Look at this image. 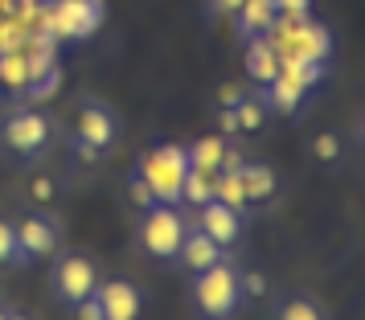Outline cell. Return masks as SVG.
I'll return each mask as SVG.
<instances>
[{"label": "cell", "instance_id": "1", "mask_svg": "<svg viewBox=\"0 0 365 320\" xmlns=\"http://www.w3.org/2000/svg\"><path fill=\"white\" fill-rule=\"evenodd\" d=\"M189 304L201 320H234L242 308V284H238V271L222 259L214 267L197 271L189 279Z\"/></svg>", "mask_w": 365, "mask_h": 320}, {"label": "cell", "instance_id": "2", "mask_svg": "<svg viewBox=\"0 0 365 320\" xmlns=\"http://www.w3.org/2000/svg\"><path fill=\"white\" fill-rule=\"evenodd\" d=\"M140 181L148 185L152 202L160 205H181V181L189 172V152L181 144H156L135 160Z\"/></svg>", "mask_w": 365, "mask_h": 320}, {"label": "cell", "instance_id": "3", "mask_svg": "<svg viewBox=\"0 0 365 320\" xmlns=\"http://www.w3.org/2000/svg\"><path fill=\"white\" fill-rule=\"evenodd\" d=\"M185 230H189V222H185L181 205L156 202L144 210V218L135 226V251L144 254V259H152V263H173Z\"/></svg>", "mask_w": 365, "mask_h": 320}, {"label": "cell", "instance_id": "4", "mask_svg": "<svg viewBox=\"0 0 365 320\" xmlns=\"http://www.w3.org/2000/svg\"><path fill=\"white\" fill-rule=\"evenodd\" d=\"M50 140H53L50 115H41L34 107H13L9 115L0 119V148H4V156H13L17 165H29L37 156H46Z\"/></svg>", "mask_w": 365, "mask_h": 320}, {"label": "cell", "instance_id": "5", "mask_svg": "<svg viewBox=\"0 0 365 320\" xmlns=\"http://www.w3.org/2000/svg\"><path fill=\"white\" fill-rule=\"evenodd\" d=\"M37 17L41 29L50 37H70V41H83L103 25V0H53V4H37Z\"/></svg>", "mask_w": 365, "mask_h": 320}, {"label": "cell", "instance_id": "6", "mask_svg": "<svg viewBox=\"0 0 365 320\" xmlns=\"http://www.w3.org/2000/svg\"><path fill=\"white\" fill-rule=\"evenodd\" d=\"M99 267L86 259V254L78 251H70V254H58V263H53L50 271V287H53V296L62 304H74L86 300V296H95V287H99Z\"/></svg>", "mask_w": 365, "mask_h": 320}, {"label": "cell", "instance_id": "7", "mask_svg": "<svg viewBox=\"0 0 365 320\" xmlns=\"http://www.w3.org/2000/svg\"><path fill=\"white\" fill-rule=\"evenodd\" d=\"M74 115H78V140L83 144H91V148H115L119 140V115L111 103L95 99V95H83L78 99V107H74Z\"/></svg>", "mask_w": 365, "mask_h": 320}, {"label": "cell", "instance_id": "8", "mask_svg": "<svg viewBox=\"0 0 365 320\" xmlns=\"http://www.w3.org/2000/svg\"><path fill=\"white\" fill-rule=\"evenodd\" d=\"M13 230H17V242H21V251L29 254V263L62 251V226L50 214H21L13 222Z\"/></svg>", "mask_w": 365, "mask_h": 320}, {"label": "cell", "instance_id": "9", "mask_svg": "<svg viewBox=\"0 0 365 320\" xmlns=\"http://www.w3.org/2000/svg\"><path fill=\"white\" fill-rule=\"evenodd\" d=\"M95 300H99V308H103V320H140V312H144V291H140L132 279H123V275L99 279Z\"/></svg>", "mask_w": 365, "mask_h": 320}, {"label": "cell", "instance_id": "10", "mask_svg": "<svg viewBox=\"0 0 365 320\" xmlns=\"http://www.w3.org/2000/svg\"><path fill=\"white\" fill-rule=\"evenodd\" d=\"M197 226L214 238L222 251H230L234 242L242 238V214H238V210H230V205H222L217 197H210V202L197 210Z\"/></svg>", "mask_w": 365, "mask_h": 320}, {"label": "cell", "instance_id": "11", "mask_svg": "<svg viewBox=\"0 0 365 320\" xmlns=\"http://www.w3.org/2000/svg\"><path fill=\"white\" fill-rule=\"evenodd\" d=\"M332 58V33L320 21H299L296 37H292V50L283 53L279 62H329Z\"/></svg>", "mask_w": 365, "mask_h": 320}, {"label": "cell", "instance_id": "12", "mask_svg": "<svg viewBox=\"0 0 365 320\" xmlns=\"http://www.w3.org/2000/svg\"><path fill=\"white\" fill-rule=\"evenodd\" d=\"M222 259H226V251H222L214 238L197 226V230H185V238H181V247H177V259H173V263H181L189 275H197V271L214 267V263H222Z\"/></svg>", "mask_w": 365, "mask_h": 320}, {"label": "cell", "instance_id": "13", "mask_svg": "<svg viewBox=\"0 0 365 320\" xmlns=\"http://www.w3.org/2000/svg\"><path fill=\"white\" fill-rule=\"evenodd\" d=\"M238 181H242V193H247V202H267V197H275V172L259 165V160H242L238 165Z\"/></svg>", "mask_w": 365, "mask_h": 320}, {"label": "cell", "instance_id": "14", "mask_svg": "<svg viewBox=\"0 0 365 320\" xmlns=\"http://www.w3.org/2000/svg\"><path fill=\"white\" fill-rule=\"evenodd\" d=\"M271 320H329V308L316 296H308V291H296V296H283L275 304Z\"/></svg>", "mask_w": 365, "mask_h": 320}, {"label": "cell", "instance_id": "15", "mask_svg": "<svg viewBox=\"0 0 365 320\" xmlns=\"http://www.w3.org/2000/svg\"><path fill=\"white\" fill-rule=\"evenodd\" d=\"M234 17H238V33L242 37H263L267 25L275 21V0H242Z\"/></svg>", "mask_w": 365, "mask_h": 320}, {"label": "cell", "instance_id": "16", "mask_svg": "<svg viewBox=\"0 0 365 320\" xmlns=\"http://www.w3.org/2000/svg\"><path fill=\"white\" fill-rule=\"evenodd\" d=\"M304 95H308V91H304V86H299L296 78L287 74V70H279V74H275V78L267 83V95H263V103H267V107H275V111H283V115H287V111H296V107H299V99H304Z\"/></svg>", "mask_w": 365, "mask_h": 320}, {"label": "cell", "instance_id": "17", "mask_svg": "<svg viewBox=\"0 0 365 320\" xmlns=\"http://www.w3.org/2000/svg\"><path fill=\"white\" fill-rule=\"evenodd\" d=\"M247 74L255 78V83H263V86L279 74V58H275V50L267 46V37H250V46H247Z\"/></svg>", "mask_w": 365, "mask_h": 320}, {"label": "cell", "instance_id": "18", "mask_svg": "<svg viewBox=\"0 0 365 320\" xmlns=\"http://www.w3.org/2000/svg\"><path fill=\"white\" fill-rule=\"evenodd\" d=\"M25 86H29V58H25V50L0 53V91L4 95H25Z\"/></svg>", "mask_w": 365, "mask_h": 320}, {"label": "cell", "instance_id": "19", "mask_svg": "<svg viewBox=\"0 0 365 320\" xmlns=\"http://www.w3.org/2000/svg\"><path fill=\"white\" fill-rule=\"evenodd\" d=\"M189 152V169H197V172H217L222 169V156H226V140L222 135H201L193 148H185Z\"/></svg>", "mask_w": 365, "mask_h": 320}, {"label": "cell", "instance_id": "20", "mask_svg": "<svg viewBox=\"0 0 365 320\" xmlns=\"http://www.w3.org/2000/svg\"><path fill=\"white\" fill-rule=\"evenodd\" d=\"M214 197V172H197L189 169L181 181V210L189 205V210H201V205Z\"/></svg>", "mask_w": 365, "mask_h": 320}, {"label": "cell", "instance_id": "21", "mask_svg": "<svg viewBox=\"0 0 365 320\" xmlns=\"http://www.w3.org/2000/svg\"><path fill=\"white\" fill-rule=\"evenodd\" d=\"M0 267H29V254L21 251L13 222L0 218Z\"/></svg>", "mask_w": 365, "mask_h": 320}, {"label": "cell", "instance_id": "22", "mask_svg": "<svg viewBox=\"0 0 365 320\" xmlns=\"http://www.w3.org/2000/svg\"><path fill=\"white\" fill-rule=\"evenodd\" d=\"M234 119H238V132H259L267 123V103L242 95V99L234 103Z\"/></svg>", "mask_w": 365, "mask_h": 320}, {"label": "cell", "instance_id": "23", "mask_svg": "<svg viewBox=\"0 0 365 320\" xmlns=\"http://www.w3.org/2000/svg\"><path fill=\"white\" fill-rule=\"evenodd\" d=\"M58 83H62V70L50 66L46 74H37V78H29V86H25V95L29 99H50V95H58Z\"/></svg>", "mask_w": 365, "mask_h": 320}, {"label": "cell", "instance_id": "24", "mask_svg": "<svg viewBox=\"0 0 365 320\" xmlns=\"http://www.w3.org/2000/svg\"><path fill=\"white\" fill-rule=\"evenodd\" d=\"M312 156H316V160H324V165L341 160V135H336V132H320L312 140Z\"/></svg>", "mask_w": 365, "mask_h": 320}, {"label": "cell", "instance_id": "25", "mask_svg": "<svg viewBox=\"0 0 365 320\" xmlns=\"http://www.w3.org/2000/svg\"><path fill=\"white\" fill-rule=\"evenodd\" d=\"M128 197H132V202L140 205V210H148V205H156V202H152V193H148V185L140 181V172H135V169H132V177H128Z\"/></svg>", "mask_w": 365, "mask_h": 320}, {"label": "cell", "instance_id": "26", "mask_svg": "<svg viewBox=\"0 0 365 320\" xmlns=\"http://www.w3.org/2000/svg\"><path fill=\"white\" fill-rule=\"evenodd\" d=\"M238 284H242V300H247V296H255V300H259V296L267 291L263 271H247V275H238Z\"/></svg>", "mask_w": 365, "mask_h": 320}, {"label": "cell", "instance_id": "27", "mask_svg": "<svg viewBox=\"0 0 365 320\" xmlns=\"http://www.w3.org/2000/svg\"><path fill=\"white\" fill-rule=\"evenodd\" d=\"M74 320H103V308L95 296H86V300L74 304Z\"/></svg>", "mask_w": 365, "mask_h": 320}, {"label": "cell", "instance_id": "28", "mask_svg": "<svg viewBox=\"0 0 365 320\" xmlns=\"http://www.w3.org/2000/svg\"><path fill=\"white\" fill-rule=\"evenodd\" d=\"M275 13H292V17H308L312 0H275Z\"/></svg>", "mask_w": 365, "mask_h": 320}, {"label": "cell", "instance_id": "29", "mask_svg": "<svg viewBox=\"0 0 365 320\" xmlns=\"http://www.w3.org/2000/svg\"><path fill=\"white\" fill-rule=\"evenodd\" d=\"M238 4H242V0H214V9L222 13V17H234V13H238Z\"/></svg>", "mask_w": 365, "mask_h": 320}, {"label": "cell", "instance_id": "30", "mask_svg": "<svg viewBox=\"0 0 365 320\" xmlns=\"http://www.w3.org/2000/svg\"><path fill=\"white\" fill-rule=\"evenodd\" d=\"M238 99H242V91H238V86H226V91H222V107H234Z\"/></svg>", "mask_w": 365, "mask_h": 320}, {"label": "cell", "instance_id": "31", "mask_svg": "<svg viewBox=\"0 0 365 320\" xmlns=\"http://www.w3.org/2000/svg\"><path fill=\"white\" fill-rule=\"evenodd\" d=\"M34 197H53V185H50V181H37V185H34Z\"/></svg>", "mask_w": 365, "mask_h": 320}, {"label": "cell", "instance_id": "32", "mask_svg": "<svg viewBox=\"0 0 365 320\" xmlns=\"http://www.w3.org/2000/svg\"><path fill=\"white\" fill-rule=\"evenodd\" d=\"M4 320H34V316H25V312H9Z\"/></svg>", "mask_w": 365, "mask_h": 320}, {"label": "cell", "instance_id": "33", "mask_svg": "<svg viewBox=\"0 0 365 320\" xmlns=\"http://www.w3.org/2000/svg\"><path fill=\"white\" fill-rule=\"evenodd\" d=\"M4 316H9V308H0V320H4Z\"/></svg>", "mask_w": 365, "mask_h": 320}, {"label": "cell", "instance_id": "34", "mask_svg": "<svg viewBox=\"0 0 365 320\" xmlns=\"http://www.w3.org/2000/svg\"><path fill=\"white\" fill-rule=\"evenodd\" d=\"M21 4H37V0H21Z\"/></svg>", "mask_w": 365, "mask_h": 320}]
</instances>
